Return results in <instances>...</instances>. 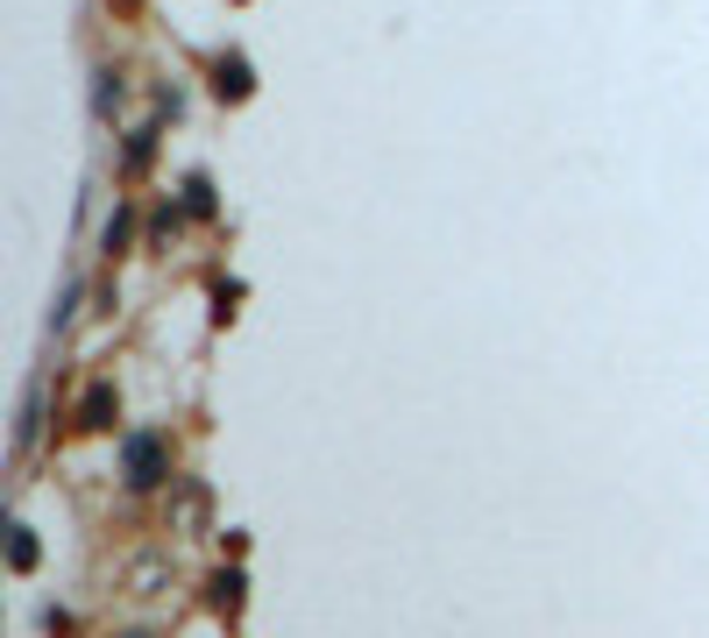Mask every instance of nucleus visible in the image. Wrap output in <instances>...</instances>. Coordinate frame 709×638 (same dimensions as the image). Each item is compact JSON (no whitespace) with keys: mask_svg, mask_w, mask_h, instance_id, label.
I'll return each mask as SVG.
<instances>
[{"mask_svg":"<svg viewBox=\"0 0 709 638\" xmlns=\"http://www.w3.org/2000/svg\"><path fill=\"white\" fill-rule=\"evenodd\" d=\"M8 568H14V574L36 568V539H28V525H14V539H8Z\"/></svg>","mask_w":709,"mask_h":638,"instance_id":"4","label":"nucleus"},{"mask_svg":"<svg viewBox=\"0 0 709 638\" xmlns=\"http://www.w3.org/2000/svg\"><path fill=\"white\" fill-rule=\"evenodd\" d=\"M149 149H157V128H142V135H135V143H128V178H135V171H142V163H149Z\"/></svg>","mask_w":709,"mask_h":638,"instance_id":"5","label":"nucleus"},{"mask_svg":"<svg viewBox=\"0 0 709 638\" xmlns=\"http://www.w3.org/2000/svg\"><path fill=\"white\" fill-rule=\"evenodd\" d=\"M114 14H142V0H114Z\"/></svg>","mask_w":709,"mask_h":638,"instance_id":"8","label":"nucleus"},{"mask_svg":"<svg viewBox=\"0 0 709 638\" xmlns=\"http://www.w3.org/2000/svg\"><path fill=\"white\" fill-rule=\"evenodd\" d=\"M114 419H121V398L107 384H93V390H85V405H79V425H114Z\"/></svg>","mask_w":709,"mask_h":638,"instance_id":"3","label":"nucleus"},{"mask_svg":"<svg viewBox=\"0 0 709 638\" xmlns=\"http://www.w3.org/2000/svg\"><path fill=\"white\" fill-rule=\"evenodd\" d=\"M128 227H135L128 213H114V220H107V249H114V255H121V241H128Z\"/></svg>","mask_w":709,"mask_h":638,"instance_id":"7","label":"nucleus"},{"mask_svg":"<svg viewBox=\"0 0 709 638\" xmlns=\"http://www.w3.org/2000/svg\"><path fill=\"white\" fill-rule=\"evenodd\" d=\"M214 603H220V611H235V603H241V574H220V582H214Z\"/></svg>","mask_w":709,"mask_h":638,"instance_id":"6","label":"nucleus"},{"mask_svg":"<svg viewBox=\"0 0 709 638\" xmlns=\"http://www.w3.org/2000/svg\"><path fill=\"white\" fill-rule=\"evenodd\" d=\"M249 57H220V65H214V93L220 100H249Z\"/></svg>","mask_w":709,"mask_h":638,"instance_id":"2","label":"nucleus"},{"mask_svg":"<svg viewBox=\"0 0 709 638\" xmlns=\"http://www.w3.org/2000/svg\"><path fill=\"white\" fill-rule=\"evenodd\" d=\"M121 476H128L135 490H157V482L171 476V447H163L157 433H135L128 447H121Z\"/></svg>","mask_w":709,"mask_h":638,"instance_id":"1","label":"nucleus"}]
</instances>
